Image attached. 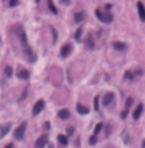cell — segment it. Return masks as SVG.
Instances as JSON below:
<instances>
[{
	"mask_svg": "<svg viewBox=\"0 0 145 148\" xmlns=\"http://www.w3.org/2000/svg\"><path fill=\"white\" fill-rule=\"evenodd\" d=\"M25 130H27V123L24 122V123H20L16 130H14V139H16V140H22V139H24Z\"/></svg>",
	"mask_w": 145,
	"mask_h": 148,
	"instance_id": "6da1fadb",
	"label": "cell"
},
{
	"mask_svg": "<svg viewBox=\"0 0 145 148\" xmlns=\"http://www.w3.org/2000/svg\"><path fill=\"white\" fill-rule=\"evenodd\" d=\"M95 16L100 19L101 22H105V24H109V22H112V16L109 13H103L101 10H95Z\"/></svg>",
	"mask_w": 145,
	"mask_h": 148,
	"instance_id": "7a4b0ae2",
	"label": "cell"
},
{
	"mask_svg": "<svg viewBox=\"0 0 145 148\" xmlns=\"http://www.w3.org/2000/svg\"><path fill=\"white\" fill-rule=\"evenodd\" d=\"M44 100H39V101H36V105L33 106V115H37L39 112H42V109H44Z\"/></svg>",
	"mask_w": 145,
	"mask_h": 148,
	"instance_id": "3957f363",
	"label": "cell"
},
{
	"mask_svg": "<svg viewBox=\"0 0 145 148\" xmlns=\"http://www.w3.org/2000/svg\"><path fill=\"white\" fill-rule=\"evenodd\" d=\"M47 142H48L47 136H41V137L36 140V143H34V148H44L45 145H47Z\"/></svg>",
	"mask_w": 145,
	"mask_h": 148,
	"instance_id": "277c9868",
	"label": "cell"
},
{
	"mask_svg": "<svg viewBox=\"0 0 145 148\" xmlns=\"http://www.w3.org/2000/svg\"><path fill=\"white\" fill-rule=\"evenodd\" d=\"M142 112H144V105H137V106H136V109L133 111V119L137 120L140 115H142Z\"/></svg>",
	"mask_w": 145,
	"mask_h": 148,
	"instance_id": "5b68a950",
	"label": "cell"
},
{
	"mask_svg": "<svg viewBox=\"0 0 145 148\" xmlns=\"http://www.w3.org/2000/svg\"><path fill=\"white\" fill-rule=\"evenodd\" d=\"M112 101H114V94L112 92H108L105 97H103V105H105V106L112 105Z\"/></svg>",
	"mask_w": 145,
	"mask_h": 148,
	"instance_id": "8992f818",
	"label": "cell"
},
{
	"mask_svg": "<svg viewBox=\"0 0 145 148\" xmlns=\"http://www.w3.org/2000/svg\"><path fill=\"white\" fill-rule=\"evenodd\" d=\"M137 11H139V17H140V20H144V22H145V6H144V3H142V2H137Z\"/></svg>",
	"mask_w": 145,
	"mask_h": 148,
	"instance_id": "52a82bcc",
	"label": "cell"
},
{
	"mask_svg": "<svg viewBox=\"0 0 145 148\" xmlns=\"http://www.w3.org/2000/svg\"><path fill=\"white\" fill-rule=\"evenodd\" d=\"M70 52H72V45L70 44H66L63 48H61V56H63V58H66V56L70 55Z\"/></svg>",
	"mask_w": 145,
	"mask_h": 148,
	"instance_id": "ba28073f",
	"label": "cell"
},
{
	"mask_svg": "<svg viewBox=\"0 0 145 148\" xmlns=\"http://www.w3.org/2000/svg\"><path fill=\"white\" fill-rule=\"evenodd\" d=\"M17 78H20V79H28V78H30V72L25 70V69H19V70H17Z\"/></svg>",
	"mask_w": 145,
	"mask_h": 148,
	"instance_id": "9c48e42d",
	"label": "cell"
},
{
	"mask_svg": "<svg viewBox=\"0 0 145 148\" xmlns=\"http://www.w3.org/2000/svg\"><path fill=\"white\" fill-rule=\"evenodd\" d=\"M10 128H11V123H5L2 128H0V136H2V137H5V136L8 134Z\"/></svg>",
	"mask_w": 145,
	"mask_h": 148,
	"instance_id": "30bf717a",
	"label": "cell"
},
{
	"mask_svg": "<svg viewBox=\"0 0 145 148\" xmlns=\"http://www.w3.org/2000/svg\"><path fill=\"white\" fill-rule=\"evenodd\" d=\"M19 37H20V41H22V45L27 48L28 47V42H27V36H25V33L22 31V28H19Z\"/></svg>",
	"mask_w": 145,
	"mask_h": 148,
	"instance_id": "8fae6325",
	"label": "cell"
},
{
	"mask_svg": "<svg viewBox=\"0 0 145 148\" xmlns=\"http://www.w3.org/2000/svg\"><path fill=\"white\" fill-rule=\"evenodd\" d=\"M58 117H59V119H64V120H66V119L70 117V112H69L67 109H61V111L58 112Z\"/></svg>",
	"mask_w": 145,
	"mask_h": 148,
	"instance_id": "7c38bea8",
	"label": "cell"
},
{
	"mask_svg": "<svg viewBox=\"0 0 145 148\" xmlns=\"http://www.w3.org/2000/svg\"><path fill=\"white\" fill-rule=\"evenodd\" d=\"M84 19H86V13H77L75 14V22H78V24L83 22Z\"/></svg>",
	"mask_w": 145,
	"mask_h": 148,
	"instance_id": "4fadbf2b",
	"label": "cell"
},
{
	"mask_svg": "<svg viewBox=\"0 0 145 148\" xmlns=\"http://www.w3.org/2000/svg\"><path fill=\"white\" fill-rule=\"evenodd\" d=\"M114 48L116 50H127V44L125 42H114Z\"/></svg>",
	"mask_w": 145,
	"mask_h": 148,
	"instance_id": "5bb4252c",
	"label": "cell"
},
{
	"mask_svg": "<svg viewBox=\"0 0 145 148\" xmlns=\"http://www.w3.org/2000/svg\"><path fill=\"white\" fill-rule=\"evenodd\" d=\"M77 111L80 114H87V112H89V109H87L86 106H83V105H77Z\"/></svg>",
	"mask_w": 145,
	"mask_h": 148,
	"instance_id": "9a60e30c",
	"label": "cell"
},
{
	"mask_svg": "<svg viewBox=\"0 0 145 148\" xmlns=\"http://www.w3.org/2000/svg\"><path fill=\"white\" fill-rule=\"evenodd\" d=\"M58 142L61 143V145L66 147V145H67V137H66L64 134H59V136H58Z\"/></svg>",
	"mask_w": 145,
	"mask_h": 148,
	"instance_id": "2e32d148",
	"label": "cell"
},
{
	"mask_svg": "<svg viewBox=\"0 0 145 148\" xmlns=\"http://www.w3.org/2000/svg\"><path fill=\"white\" fill-rule=\"evenodd\" d=\"M101 128H103V123H97V126H95V131H94V136H97L98 132L101 131Z\"/></svg>",
	"mask_w": 145,
	"mask_h": 148,
	"instance_id": "e0dca14e",
	"label": "cell"
},
{
	"mask_svg": "<svg viewBox=\"0 0 145 148\" xmlns=\"http://www.w3.org/2000/svg\"><path fill=\"white\" fill-rule=\"evenodd\" d=\"M131 105H133V98H128L127 100V106H125V111H129V108H131Z\"/></svg>",
	"mask_w": 145,
	"mask_h": 148,
	"instance_id": "ac0fdd59",
	"label": "cell"
},
{
	"mask_svg": "<svg viewBox=\"0 0 145 148\" xmlns=\"http://www.w3.org/2000/svg\"><path fill=\"white\" fill-rule=\"evenodd\" d=\"M5 75H6V77H11V75H13V67H6V69H5Z\"/></svg>",
	"mask_w": 145,
	"mask_h": 148,
	"instance_id": "d6986e66",
	"label": "cell"
},
{
	"mask_svg": "<svg viewBox=\"0 0 145 148\" xmlns=\"http://www.w3.org/2000/svg\"><path fill=\"white\" fill-rule=\"evenodd\" d=\"M48 8H50V11L53 14H56L58 11H56V8H55V5H53V2H48Z\"/></svg>",
	"mask_w": 145,
	"mask_h": 148,
	"instance_id": "ffe728a7",
	"label": "cell"
},
{
	"mask_svg": "<svg viewBox=\"0 0 145 148\" xmlns=\"http://www.w3.org/2000/svg\"><path fill=\"white\" fill-rule=\"evenodd\" d=\"M81 35H83V30H81V28H78V30H77V33H75V37H77V41L81 39Z\"/></svg>",
	"mask_w": 145,
	"mask_h": 148,
	"instance_id": "44dd1931",
	"label": "cell"
},
{
	"mask_svg": "<svg viewBox=\"0 0 145 148\" xmlns=\"http://www.w3.org/2000/svg\"><path fill=\"white\" fill-rule=\"evenodd\" d=\"M87 47L89 48H94V42H92V36L87 37Z\"/></svg>",
	"mask_w": 145,
	"mask_h": 148,
	"instance_id": "7402d4cb",
	"label": "cell"
},
{
	"mask_svg": "<svg viewBox=\"0 0 145 148\" xmlns=\"http://www.w3.org/2000/svg\"><path fill=\"white\" fill-rule=\"evenodd\" d=\"M89 143H91V145H95V143H97V136H91Z\"/></svg>",
	"mask_w": 145,
	"mask_h": 148,
	"instance_id": "603a6c76",
	"label": "cell"
},
{
	"mask_svg": "<svg viewBox=\"0 0 145 148\" xmlns=\"http://www.w3.org/2000/svg\"><path fill=\"white\" fill-rule=\"evenodd\" d=\"M125 78H128V79H134V73H131V72H127V73H125Z\"/></svg>",
	"mask_w": 145,
	"mask_h": 148,
	"instance_id": "cb8c5ba5",
	"label": "cell"
},
{
	"mask_svg": "<svg viewBox=\"0 0 145 148\" xmlns=\"http://www.w3.org/2000/svg\"><path fill=\"white\" fill-rule=\"evenodd\" d=\"M94 108H95V109H98V97H95V98H94Z\"/></svg>",
	"mask_w": 145,
	"mask_h": 148,
	"instance_id": "d4e9b609",
	"label": "cell"
},
{
	"mask_svg": "<svg viewBox=\"0 0 145 148\" xmlns=\"http://www.w3.org/2000/svg\"><path fill=\"white\" fill-rule=\"evenodd\" d=\"M16 5H19L17 0H13V2H10V6H16Z\"/></svg>",
	"mask_w": 145,
	"mask_h": 148,
	"instance_id": "484cf974",
	"label": "cell"
},
{
	"mask_svg": "<svg viewBox=\"0 0 145 148\" xmlns=\"http://www.w3.org/2000/svg\"><path fill=\"white\" fill-rule=\"evenodd\" d=\"M127 115H128V112H127V111H123V112L120 114V117H122V119H125V117H127Z\"/></svg>",
	"mask_w": 145,
	"mask_h": 148,
	"instance_id": "4316f807",
	"label": "cell"
},
{
	"mask_svg": "<svg viewBox=\"0 0 145 148\" xmlns=\"http://www.w3.org/2000/svg\"><path fill=\"white\" fill-rule=\"evenodd\" d=\"M105 10L109 11V10H111V5H109V3H108V5H105Z\"/></svg>",
	"mask_w": 145,
	"mask_h": 148,
	"instance_id": "83f0119b",
	"label": "cell"
},
{
	"mask_svg": "<svg viewBox=\"0 0 145 148\" xmlns=\"http://www.w3.org/2000/svg\"><path fill=\"white\" fill-rule=\"evenodd\" d=\"M5 148H13V145H11V143H10V145H6Z\"/></svg>",
	"mask_w": 145,
	"mask_h": 148,
	"instance_id": "f1b7e54d",
	"label": "cell"
},
{
	"mask_svg": "<svg viewBox=\"0 0 145 148\" xmlns=\"http://www.w3.org/2000/svg\"><path fill=\"white\" fill-rule=\"evenodd\" d=\"M142 147H144V148H145V140H144V143H142Z\"/></svg>",
	"mask_w": 145,
	"mask_h": 148,
	"instance_id": "f546056e",
	"label": "cell"
}]
</instances>
